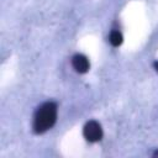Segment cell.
I'll return each mask as SVG.
<instances>
[{"label":"cell","instance_id":"3957f363","mask_svg":"<svg viewBox=\"0 0 158 158\" xmlns=\"http://www.w3.org/2000/svg\"><path fill=\"white\" fill-rule=\"evenodd\" d=\"M72 65H73V68H74L75 72L81 73V74L83 73H86L89 70V68H90V64H89L88 58L84 54H80V53L73 56V58H72Z\"/></svg>","mask_w":158,"mask_h":158},{"label":"cell","instance_id":"8992f818","mask_svg":"<svg viewBox=\"0 0 158 158\" xmlns=\"http://www.w3.org/2000/svg\"><path fill=\"white\" fill-rule=\"evenodd\" d=\"M152 156H153L154 158H158V151H156V152H154V153H153Z\"/></svg>","mask_w":158,"mask_h":158},{"label":"cell","instance_id":"7a4b0ae2","mask_svg":"<svg viewBox=\"0 0 158 158\" xmlns=\"http://www.w3.org/2000/svg\"><path fill=\"white\" fill-rule=\"evenodd\" d=\"M83 136L89 142H98L102 138V128L100 123L95 120H91L85 123L83 128Z\"/></svg>","mask_w":158,"mask_h":158},{"label":"cell","instance_id":"5b68a950","mask_svg":"<svg viewBox=\"0 0 158 158\" xmlns=\"http://www.w3.org/2000/svg\"><path fill=\"white\" fill-rule=\"evenodd\" d=\"M153 67H154V69H156V72L158 73V62H154V64H153Z\"/></svg>","mask_w":158,"mask_h":158},{"label":"cell","instance_id":"277c9868","mask_svg":"<svg viewBox=\"0 0 158 158\" xmlns=\"http://www.w3.org/2000/svg\"><path fill=\"white\" fill-rule=\"evenodd\" d=\"M122 35H121V32L120 31H116V30H114V31H111V33H110V37H109V41H110V43L114 46V47H118L121 43H122Z\"/></svg>","mask_w":158,"mask_h":158},{"label":"cell","instance_id":"6da1fadb","mask_svg":"<svg viewBox=\"0 0 158 158\" xmlns=\"http://www.w3.org/2000/svg\"><path fill=\"white\" fill-rule=\"evenodd\" d=\"M57 121V105L56 102L48 101L42 104L33 117V131L36 133H43L51 127Z\"/></svg>","mask_w":158,"mask_h":158}]
</instances>
